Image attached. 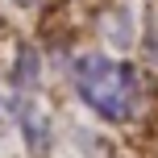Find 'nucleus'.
Instances as JSON below:
<instances>
[{"label":"nucleus","instance_id":"4","mask_svg":"<svg viewBox=\"0 0 158 158\" xmlns=\"http://www.w3.org/2000/svg\"><path fill=\"white\" fill-rule=\"evenodd\" d=\"M13 4H21V8H33V4H42V0H13Z\"/></svg>","mask_w":158,"mask_h":158},{"label":"nucleus","instance_id":"2","mask_svg":"<svg viewBox=\"0 0 158 158\" xmlns=\"http://www.w3.org/2000/svg\"><path fill=\"white\" fill-rule=\"evenodd\" d=\"M13 117H17V133H21L29 158H50V146H54V121H50V108L42 104L38 87H33V92H17Z\"/></svg>","mask_w":158,"mask_h":158},{"label":"nucleus","instance_id":"3","mask_svg":"<svg viewBox=\"0 0 158 158\" xmlns=\"http://www.w3.org/2000/svg\"><path fill=\"white\" fill-rule=\"evenodd\" d=\"M142 42H146L150 63H158V0H150V4H146V33H142Z\"/></svg>","mask_w":158,"mask_h":158},{"label":"nucleus","instance_id":"1","mask_svg":"<svg viewBox=\"0 0 158 158\" xmlns=\"http://www.w3.org/2000/svg\"><path fill=\"white\" fill-rule=\"evenodd\" d=\"M71 83L75 96L108 125H125L142 112L146 87L133 63L125 58H108V54H79L71 58Z\"/></svg>","mask_w":158,"mask_h":158}]
</instances>
